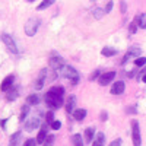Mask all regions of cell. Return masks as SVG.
<instances>
[{"label":"cell","instance_id":"obj_24","mask_svg":"<svg viewBox=\"0 0 146 146\" xmlns=\"http://www.w3.org/2000/svg\"><path fill=\"white\" fill-rule=\"evenodd\" d=\"M72 143L75 146H83V139H82V135L76 133V135L72 136Z\"/></svg>","mask_w":146,"mask_h":146},{"label":"cell","instance_id":"obj_31","mask_svg":"<svg viewBox=\"0 0 146 146\" xmlns=\"http://www.w3.org/2000/svg\"><path fill=\"white\" fill-rule=\"evenodd\" d=\"M102 75V73L100 70H95L94 73H91V76H89V80H96V79H100V76Z\"/></svg>","mask_w":146,"mask_h":146},{"label":"cell","instance_id":"obj_23","mask_svg":"<svg viewBox=\"0 0 146 146\" xmlns=\"http://www.w3.org/2000/svg\"><path fill=\"white\" fill-rule=\"evenodd\" d=\"M27 104H29V105H38L40 104V96L36 94H31L27 98Z\"/></svg>","mask_w":146,"mask_h":146},{"label":"cell","instance_id":"obj_38","mask_svg":"<svg viewBox=\"0 0 146 146\" xmlns=\"http://www.w3.org/2000/svg\"><path fill=\"white\" fill-rule=\"evenodd\" d=\"M127 113H130V114H136V107H129V108H127Z\"/></svg>","mask_w":146,"mask_h":146},{"label":"cell","instance_id":"obj_12","mask_svg":"<svg viewBox=\"0 0 146 146\" xmlns=\"http://www.w3.org/2000/svg\"><path fill=\"white\" fill-rule=\"evenodd\" d=\"M124 89H126V83L123 80H117L111 86V91H110V92H111L113 95H121L124 92Z\"/></svg>","mask_w":146,"mask_h":146},{"label":"cell","instance_id":"obj_1","mask_svg":"<svg viewBox=\"0 0 146 146\" xmlns=\"http://www.w3.org/2000/svg\"><path fill=\"white\" fill-rule=\"evenodd\" d=\"M44 100H45V105L50 108V110H57V108H62L64 105L63 95L54 92L53 89H48L47 91V94L44 95Z\"/></svg>","mask_w":146,"mask_h":146},{"label":"cell","instance_id":"obj_16","mask_svg":"<svg viewBox=\"0 0 146 146\" xmlns=\"http://www.w3.org/2000/svg\"><path fill=\"white\" fill-rule=\"evenodd\" d=\"M83 136H85V142L86 143H92L94 139H95V129L94 127H88L86 130H85Z\"/></svg>","mask_w":146,"mask_h":146},{"label":"cell","instance_id":"obj_40","mask_svg":"<svg viewBox=\"0 0 146 146\" xmlns=\"http://www.w3.org/2000/svg\"><path fill=\"white\" fill-rule=\"evenodd\" d=\"M139 80H143V82L146 83V75H142V76H139Z\"/></svg>","mask_w":146,"mask_h":146},{"label":"cell","instance_id":"obj_37","mask_svg":"<svg viewBox=\"0 0 146 146\" xmlns=\"http://www.w3.org/2000/svg\"><path fill=\"white\" fill-rule=\"evenodd\" d=\"M108 146H121V139H115V140H113Z\"/></svg>","mask_w":146,"mask_h":146},{"label":"cell","instance_id":"obj_14","mask_svg":"<svg viewBox=\"0 0 146 146\" xmlns=\"http://www.w3.org/2000/svg\"><path fill=\"white\" fill-rule=\"evenodd\" d=\"M75 105H76V96L75 95H70L69 98H67V101H66V113H72L73 114V111H75Z\"/></svg>","mask_w":146,"mask_h":146},{"label":"cell","instance_id":"obj_35","mask_svg":"<svg viewBox=\"0 0 146 146\" xmlns=\"http://www.w3.org/2000/svg\"><path fill=\"white\" fill-rule=\"evenodd\" d=\"M35 145H36V139H28L23 146H35Z\"/></svg>","mask_w":146,"mask_h":146},{"label":"cell","instance_id":"obj_3","mask_svg":"<svg viewBox=\"0 0 146 146\" xmlns=\"http://www.w3.org/2000/svg\"><path fill=\"white\" fill-rule=\"evenodd\" d=\"M130 124H131V139H133V146H142V136H140V126H139V121L133 120Z\"/></svg>","mask_w":146,"mask_h":146},{"label":"cell","instance_id":"obj_10","mask_svg":"<svg viewBox=\"0 0 146 146\" xmlns=\"http://www.w3.org/2000/svg\"><path fill=\"white\" fill-rule=\"evenodd\" d=\"M47 76H48V70H47V69H42V70L40 72L38 78H36V80H35V89H36V91H40V89L44 88V83H45V80H47Z\"/></svg>","mask_w":146,"mask_h":146},{"label":"cell","instance_id":"obj_5","mask_svg":"<svg viewBox=\"0 0 146 146\" xmlns=\"http://www.w3.org/2000/svg\"><path fill=\"white\" fill-rule=\"evenodd\" d=\"M140 54H142L140 47H137V45L130 47L129 50H127V53H126V56L123 57V60H121V64H126L127 62H130L131 58H137V57H140Z\"/></svg>","mask_w":146,"mask_h":146},{"label":"cell","instance_id":"obj_17","mask_svg":"<svg viewBox=\"0 0 146 146\" xmlns=\"http://www.w3.org/2000/svg\"><path fill=\"white\" fill-rule=\"evenodd\" d=\"M86 110L85 108H79V110H75L73 111V118H75L76 121H82V120H85V117H86Z\"/></svg>","mask_w":146,"mask_h":146},{"label":"cell","instance_id":"obj_11","mask_svg":"<svg viewBox=\"0 0 146 146\" xmlns=\"http://www.w3.org/2000/svg\"><path fill=\"white\" fill-rule=\"evenodd\" d=\"M13 82H15V76H13V75H7V76L3 79L2 85H0V91H3V92L9 91L12 86H13Z\"/></svg>","mask_w":146,"mask_h":146},{"label":"cell","instance_id":"obj_8","mask_svg":"<svg viewBox=\"0 0 146 146\" xmlns=\"http://www.w3.org/2000/svg\"><path fill=\"white\" fill-rule=\"evenodd\" d=\"M114 78H115V72H105L100 76L98 83L101 85V86H107V85H110L114 80Z\"/></svg>","mask_w":146,"mask_h":146},{"label":"cell","instance_id":"obj_33","mask_svg":"<svg viewBox=\"0 0 146 146\" xmlns=\"http://www.w3.org/2000/svg\"><path fill=\"white\" fill-rule=\"evenodd\" d=\"M113 6H114V2H113V0H110V2L107 3V6L104 7V10H105V13H110V12L113 10Z\"/></svg>","mask_w":146,"mask_h":146},{"label":"cell","instance_id":"obj_27","mask_svg":"<svg viewBox=\"0 0 146 146\" xmlns=\"http://www.w3.org/2000/svg\"><path fill=\"white\" fill-rule=\"evenodd\" d=\"M53 121H54V113H53V110H50V111L45 114V123H47L48 126H51Z\"/></svg>","mask_w":146,"mask_h":146},{"label":"cell","instance_id":"obj_25","mask_svg":"<svg viewBox=\"0 0 146 146\" xmlns=\"http://www.w3.org/2000/svg\"><path fill=\"white\" fill-rule=\"evenodd\" d=\"M54 2H56V0H42V2L38 5V7H36V9H38V10H44V9H47V7H50Z\"/></svg>","mask_w":146,"mask_h":146},{"label":"cell","instance_id":"obj_41","mask_svg":"<svg viewBox=\"0 0 146 146\" xmlns=\"http://www.w3.org/2000/svg\"><path fill=\"white\" fill-rule=\"evenodd\" d=\"M28 2H35V0H28Z\"/></svg>","mask_w":146,"mask_h":146},{"label":"cell","instance_id":"obj_22","mask_svg":"<svg viewBox=\"0 0 146 146\" xmlns=\"http://www.w3.org/2000/svg\"><path fill=\"white\" fill-rule=\"evenodd\" d=\"M101 54L104 57H113V56L117 54V50H115V48H113V47H104L102 50H101Z\"/></svg>","mask_w":146,"mask_h":146},{"label":"cell","instance_id":"obj_28","mask_svg":"<svg viewBox=\"0 0 146 146\" xmlns=\"http://www.w3.org/2000/svg\"><path fill=\"white\" fill-rule=\"evenodd\" d=\"M135 66L136 67H143V66H146V57H137V58H135Z\"/></svg>","mask_w":146,"mask_h":146},{"label":"cell","instance_id":"obj_39","mask_svg":"<svg viewBox=\"0 0 146 146\" xmlns=\"http://www.w3.org/2000/svg\"><path fill=\"white\" fill-rule=\"evenodd\" d=\"M6 121L7 120H0V126H2L3 129H6Z\"/></svg>","mask_w":146,"mask_h":146},{"label":"cell","instance_id":"obj_13","mask_svg":"<svg viewBox=\"0 0 146 146\" xmlns=\"http://www.w3.org/2000/svg\"><path fill=\"white\" fill-rule=\"evenodd\" d=\"M47 130H48V124L45 123V124H42V127H41V130L38 131V136H36V143H44V140L47 139V136H48V133H47Z\"/></svg>","mask_w":146,"mask_h":146},{"label":"cell","instance_id":"obj_32","mask_svg":"<svg viewBox=\"0 0 146 146\" xmlns=\"http://www.w3.org/2000/svg\"><path fill=\"white\" fill-rule=\"evenodd\" d=\"M50 127H51L53 130H58L60 127H62V121H60V120H54V121H53V124H51Z\"/></svg>","mask_w":146,"mask_h":146},{"label":"cell","instance_id":"obj_21","mask_svg":"<svg viewBox=\"0 0 146 146\" xmlns=\"http://www.w3.org/2000/svg\"><path fill=\"white\" fill-rule=\"evenodd\" d=\"M18 96H19V92H18V89L12 86V88L9 89V92L6 94V100H7V101H15V100L18 98Z\"/></svg>","mask_w":146,"mask_h":146},{"label":"cell","instance_id":"obj_29","mask_svg":"<svg viewBox=\"0 0 146 146\" xmlns=\"http://www.w3.org/2000/svg\"><path fill=\"white\" fill-rule=\"evenodd\" d=\"M54 140H56V136H54V135H48L47 139L44 140L42 146H53V145H54Z\"/></svg>","mask_w":146,"mask_h":146},{"label":"cell","instance_id":"obj_34","mask_svg":"<svg viewBox=\"0 0 146 146\" xmlns=\"http://www.w3.org/2000/svg\"><path fill=\"white\" fill-rule=\"evenodd\" d=\"M120 10H121V13H126V10H127L126 0H120Z\"/></svg>","mask_w":146,"mask_h":146},{"label":"cell","instance_id":"obj_36","mask_svg":"<svg viewBox=\"0 0 146 146\" xmlns=\"http://www.w3.org/2000/svg\"><path fill=\"white\" fill-rule=\"evenodd\" d=\"M100 120H101V121H107V120H108V114H107V111H102V113L100 114Z\"/></svg>","mask_w":146,"mask_h":146},{"label":"cell","instance_id":"obj_19","mask_svg":"<svg viewBox=\"0 0 146 146\" xmlns=\"http://www.w3.org/2000/svg\"><path fill=\"white\" fill-rule=\"evenodd\" d=\"M29 104H25L22 108H21V115H19V121L21 123H23V121L27 120V117H28V114H29Z\"/></svg>","mask_w":146,"mask_h":146},{"label":"cell","instance_id":"obj_2","mask_svg":"<svg viewBox=\"0 0 146 146\" xmlns=\"http://www.w3.org/2000/svg\"><path fill=\"white\" fill-rule=\"evenodd\" d=\"M57 75L69 79L72 85H76V83L79 82V73H78V70H76L75 67H72V66H67V64L60 69V70L57 72Z\"/></svg>","mask_w":146,"mask_h":146},{"label":"cell","instance_id":"obj_7","mask_svg":"<svg viewBox=\"0 0 146 146\" xmlns=\"http://www.w3.org/2000/svg\"><path fill=\"white\" fill-rule=\"evenodd\" d=\"M41 126V114H36V115H34V117H31L28 121H25V129L27 131H32V130H35V129H38Z\"/></svg>","mask_w":146,"mask_h":146},{"label":"cell","instance_id":"obj_6","mask_svg":"<svg viewBox=\"0 0 146 146\" xmlns=\"http://www.w3.org/2000/svg\"><path fill=\"white\" fill-rule=\"evenodd\" d=\"M2 41L5 42V45L7 47V50H9V51H12L13 54H18V53H19L18 45H16L15 40L12 38V35H9V34H2Z\"/></svg>","mask_w":146,"mask_h":146},{"label":"cell","instance_id":"obj_18","mask_svg":"<svg viewBox=\"0 0 146 146\" xmlns=\"http://www.w3.org/2000/svg\"><path fill=\"white\" fill-rule=\"evenodd\" d=\"M104 143H105V135L102 131L96 133V136H95V139L92 142V146H104Z\"/></svg>","mask_w":146,"mask_h":146},{"label":"cell","instance_id":"obj_15","mask_svg":"<svg viewBox=\"0 0 146 146\" xmlns=\"http://www.w3.org/2000/svg\"><path fill=\"white\" fill-rule=\"evenodd\" d=\"M21 139H22V133L21 131H15L13 135L10 136L7 146H19L21 145Z\"/></svg>","mask_w":146,"mask_h":146},{"label":"cell","instance_id":"obj_9","mask_svg":"<svg viewBox=\"0 0 146 146\" xmlns=\"http://www.w3.org/2000/svg\"><path fill=\"white\" fill-rule=\"evenodd\" d=\"M48 64H50V67L57 73L60 69H62L63 66H66V63H64V60L62 58V57H58V56H54V57H51L50 58V62H48Z\"/></svg>","mask_w":146,"mask_h":146},{"label":"cell","instance_id":"obj_20","mask_svg":"<svg viewBox=\"0 0 146 146\" xmlns=\"http://www.w3.org/2000/svg\"><path fill=\"white\" fill-rule=\"evenodd\" d=\"M135 21L137 22V27H139L140 29H146V13H140V15H137Z\"/></svg>","mask_w":146,"mask_h":146},{"label":"cell","instance_id":"obj_26","mask_svg":"<svg viewBox=\"0 0 146 146\" xmlns=\"http://www.w3.org/2000/svg\"><path fill=\"white\" fill-rule=\"evenodd\" d=\"M92 13H94V16H95L96 19H101V18L105 15V10H104V9H100V7H95V9L92 10Z\"/></svg>","mask_w":146,"mask_h":146},{"label":"cell","instance_id":"obj_4","mask_svg":"<svg viewBox=\"0 0 146 146\" xmlns=\"http://www.w3.org/2000/svg\"><path fill=\"white\" fill-rule=\"evenodd\" d=\"M38 28H40V19L38 18H31L25 23V34L28 36H34L36 34V31H38Z\"/></svg>","mask_w":146,"mask_h":146},{"label":"cell","instance_id":"obj_30","mask_svg":"<svg viewBox=\"0 0 146 146\" xmlns=\"http://www.w3.org/2000/svg\"><path fill=\"white\" fill-rule=\"evenodd\" d=\"M137 28H139V27H137V22H136V21H133L130 25H129V31H130V34H135V32L137 31Z\"/></svg>","mask_w":146,"mask_h":146}]
</instances>
